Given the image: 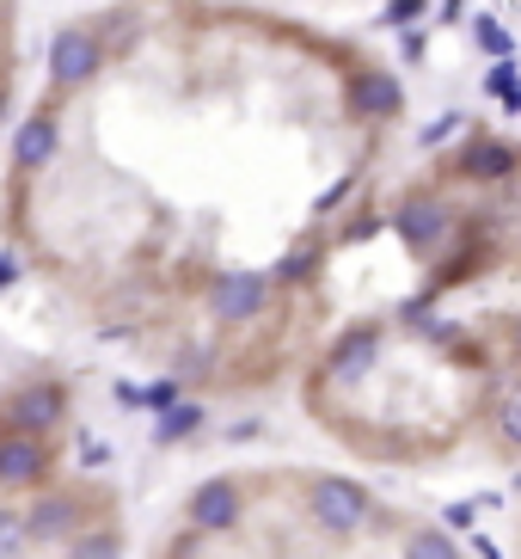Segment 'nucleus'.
I'll list each match as a JSON object with an SVG mask.
<instances>
[{
    "label": "nucleus",
    "instance_id": "obj_1",
    "mask_svg": "<svg viewBox=\"0 0 521 559\" xmlns=\"http://www.w3.org/2000/svg\"><path fill=\"white\" fill-rule=\"evenodd\" d=\"M362 56L245 0H105L49 37L0 240L93 338L184 394L282 381L375 160Z\"/></svg>",
    "mask_w": 521,
    "mask_h": 559
},
{
    "label": "nucleus",
    "instance_id": "obj_2",
    "mask_svg": "<svg viewBox=\"0 0 521 559\" xmlns=\"http://www.w3.org/2000/svg\"><path fill=\"white\" fill-rule=\"evenodd\" d=\"M0 559H130V498L74 381L0 338Z\"/></svg>",
    "mask_w": 521,
    "mask_h": 559
},
{
    "label": "nucleus",
    "instance_id": "obj_3",
    "mask_svg": "<svg viewBox=\"0 0 521 559\" xmlns=\"http://www.w3.org/2000/svg\"><path fill=\"white\" fill-rule=\"evenodd\" d=\"M154 559H467L441 523L326 467L209 474Z\"/></svg>",
    "mask_w": 521,
    "mask_h": 559
},
{
    "label": "nucleus",
    "instance_id": "obj_4",
    "mask_svg": "<svg viewBox=\"0 0 521 559\" xmlns=\"http://www.w3.org/2000/svg\"><path fill=\"white\" fill-rule=\"evenodd\" d=\"M392 228H399V240L417 259H429L441 240H455V215H448V203L436 191H405V198L392 203Z\"/></svg>",
    "mask_w": 521,
    "mask_h": 559
},
{
    "label": "nucleus",
    "instance_id": "obj_5",
    "mask_svg": "<svg viewBox=\"0 0 521 559\" xmlns=\"http://www.w3.org/2000/svg\"><path fill=\"white\" fill-rule=\"evenodd\" d=\"M19 74H25V32H19V0H0V148L13 142L19 123Z\"/></svg>",
    "mask_w": 521,
    "mask_h": 559
},
{
    "label": "nucleus",
    "instance_id": "obj_6",
    "mask_svg": "<svg viewBox=\"0 0 521 559\" xmlns=\"http://www.w3.org/2000/svg\"><path fill=\"white\" fill-rule=\"evenodd\" d=\"M509 173H516V148L497 142V135H473L460 154L441 160V179L455 185H490V179H509Z\"/></svg>",
    "mask_w": 521,
    "mask_h": 559
},
{
    "label": "nucleus",
    "instance_id": "obj_7",
    "mask_svg": "<svg viewBox=\"0 0 521 559\" xmlns=\"http://www.w3.org/2000/svg\"><path fill=\"white\" fill-rule=\"evenodd\" d=\"M473 44H478L485 56H504V62L516 56V37H509V32H504V25H497L490 13H478V19H473Z\"/></svg>",
    "mask_w": 521,
    "mask_h": 559
},
{
    "label": "nucleus",
    "instance_id": "obj_8",
    "mask_svg": "<svg viewBox=\"0 0 521 559\" xmlns=\"http://www.w3.org/2000/svg\"><path fill=\"white\" fill-rule=\"evenodd\" d=\"M521 74H516V62H504V68H490V74H485V93H504V99H509V111H521Z\"/></svg>",
    "mask_w": 521,
    "mask_h": 559
},
{
    "label": "nucleus",
    "instance_id": "obj_9",
    "mask_svg": "<svg viewBox=\"0 0 521 559\" xmlns=\"http://www.w3.org/2000/svg\"><path fill=\"white\" fill-rule=\"evenodd\" d=\"M424 7H429V0H392V7H387V19H417Z\"/></svg>",
    "mask_w": 521,
    "mask_h": 559
},
{
    "label": "nucleus",
    "instance_id": "obj_10",
    "mask_svg": "<svg viewBox=\"0 0 521 559\" xmlns=\"http://www.w3.org/2000/svg\"><path fill=\"white\" fill-rule=\"evenodd\" d=\"M516 338H521V326H516Z\"/></svg>",
    "mask_w": 521,
    "mask_h": 559
}]
</instances>
